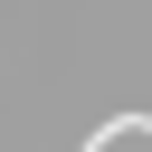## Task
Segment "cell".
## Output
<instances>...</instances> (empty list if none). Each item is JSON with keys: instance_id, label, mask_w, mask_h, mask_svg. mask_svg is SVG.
<instances>
[{"instance_id": "6da1fadb", "label": "cell", "mask_w": 152, "mask_h": 152, "mask_svg": "<svg viewBox=\"0 0 152 152\" xmlns=\"http://www.w3.org/2000/svg\"><path fill=\"white\" fill-rule=\"evenodd\" d=\"M86 152H152V124H142V114H124V124H114V133H95Z\"/></svg>"}]
</instances>
